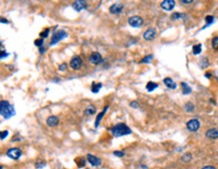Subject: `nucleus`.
Wrapping results in <instances>:
<instances>
[{
	"instance_id": "nucleus-1",
	"label": "nucleus",
	"mask_w": 218,
	"mask_h": 169,
	"mask_svg": "<svg viewBox=\"0 0 218 169\" xmlns=\"http://www.w3.org/2000/svg\"><path fill=\"white\" fill-rule=\"evenodd\" d=\"M0 113H1V116L4 119H9V118L15 115L14 107L12 105H10V103L8 101H5V100H2L0 102Z\"/></svg>"
},
{
	"instance_id": "nucleus-2",
	"label": "nucleus",
	"mask_w": 218,
	"mask_h": 169,
	"mask_svg": "<svg viewBox=\"0 0 218 169\" xmlns=\"http://www.w3.org/2000/svg\"><path fill=\"white\" fill-rule=\"evenodd\" d=\"M111 132L115 137H122L125 135H130L132 133V130L129 128L126 124L124 123H118L111 129Z\"/></svg>"
},
{
	"instance_id": "nucleus-3",
	"label": "nucleus",
	"mask_w": 218,
	"mask_h": 169,
	"mask_svg": "<svg viewBox=\"0 0 218 169\" xmlns=\"http://www.w3.org/2000/svg\"><path fill=\"white\" fill-rule=\"evenodd\" d=\"M66 36H67V33L64 30H58V31H57L55 33H54V36H52V38H51V45H54V44H57L58 41H60L61 39L66 38Z\"/></svg>"
},
{
	"instance_id": "nucleus-4",
	"label": "nucleus",
	"mask_w": 218,
	"mask_h": 169,
	"mask_svg": "<svg viewBox=\"0 0 218 169\" xmlns=\"http://www.w3.org/2000/svg\"><path fill=\"white\" fill-rule=\"evenodd\" d=\"M7 156L9 157L11 159H14V160H17L19 159V157H21L22 155V152L21 150L19 149V148H11L7 151Z\"/></svg>"
},
{
	"instance_id": "nucleus-5",
	"label": "nucleus",
	"mask_w": 218,
	"mask_h": 169,
	"mask_svg": "<svg viewBox=\"0 0 218 169\" xmlns=\"http://www.w3.org/2000/svg\"><path fill=\"white\" fill-rule=\"evenodd\" d=\"M143 19L142 17L140 16H132L129 18V24L132 26V27H141L143 25Z\"/></svg>"
},
{
	"instance_id": "nucleus-6",
	"label": "nucleus",
	"mask_w": 218,
	"mask_h": 169,
	"mask_svg": "<svg viewBox=\"0 0 218 169\" xmlns=\"http://www.w3.org/2000/svg\"><path fill=\"white\" fill-rule=\"evenodd\" d=\"M103 61V58L101 55V53L98 52H92V55H90V61L93 64H101Z\"/></svg>"
},
{
	"instance_id": "nucleus-7",
	"label": "nucleus",
	"mask_w": 218,
	"mask_h": 169,
	"mask_svg": "<svg viewBox=\"0 0 218 169\" xmlns=\"http://www.w3.org/2000/svg\"><path fill=\"white\" fill-rule=\"evenodd\" d=\"M200 123L197 119H192L187 123V129L191 132H196L199 129Z\"/></svg>"
},
{
	"instance_id": "nucleus-8",
	"label": "nucleus",
	"mask_w": 218,
	"mask_h": 169,
	"mask_svg": "<svg viewBox=\"0 0 218 169\" xmlns=\"http://www.w3.org/2000/svg\"><path fill=\"white\" fill-rule=\"evenodd\" d=\"M81 64H82V61H81V56H78V55L73 56L72 58V61H70V67H72L73 70H78L79 67H81Z\"/></svg>"
},
{
	"instance_id": "nucleus-9",
	"label": "nucleus",
	"mask_w": 218,
	"mask_h": 169,
	"mask_svg": "<svg viewBox=\"0 0 218 169\" xmlns=\"http://www.w3.org/2000/svg\"><path fill=\"white\" fill-rule=\"evenodd\" d=\"M88 7V5H87V2L85 1H82V0H78V1H75V2H73V4H72V8L75 9V11H78V12H79V11H81L82 9H85V8Z\"/></svg>"
},
{
	"instance_id": "nucleus-10",
	"label": "nucleus",
	"mask_w": 218,
	"mask_h": 169,
	"mask_svg": "<svg viewBox=\"0 0 218 169\" xmlns=\"http://www.w3.org/2000/svg\"><path fill=\"white\" fill-rule=\"evenodd\" d=\"M161 7L163 8L164 10L170 11L175 7V1H174V0H165V1H163L161 3Z\"/></svg>"
},
{
	"instance_id": "nucleus-11",
	"label": "nucleus",
	"mask_w": 218,
	"mask_h": 169,
	"mask_svg": "<svg viewBox=\"0 0 218 169\" xmlns=\"http://www.w3.org/2000/svg\"><path fill=\"white\" fill-rule=\"evenodd\" d=\"M144 38L146 40H153L156 36V30L154 28H149L144 32Z\"/></svg>"
},
{
	"instance_id": "nucleus-12",
	"label": "nucleus",
	"mask_w": 218,
	"mask_h": 169,
	"mask_svg": "<svg viewBox=\"0 0 218 169\" xmlns=\"http://www.w3.org/2000/svg\"><path fill=\"white\" fill-rule=\"evenodd\" d=\"M87 157H88V161H89L93 166H100L101 165L102 160L100 158H98V157L94 156V155H92V154H88Z\"/></svg>"
},
{
	"instance_id": "nucleus-13",
	"label": "nucleus",
	"mask_w": 218,
	"mask_h": 169,
	"mask_svg": "<svg viewBox=\"0 0 218 169\" xmlns=\"http://www.w3.org/2000/svg\"><path fill=\"white\" fill-rule=\"evenodd\" d=\"M123 8H124V5L122 3H115L110 7V11L113 14H120L122 12Z\"/></svg>"
},
{
	"instance_id": "nucleus-14",
	"label": "nucleus",
	"mask_w": 218,
	"mask_h": 169,
	"mask_svg": "<svg viewBox=\"0 0 218 169\" xmlns=\"http://www.w3.org/2000/svg\"><path fill=\"white\" fill-rule=\"evenodd\" d=\"M206 137L210 138V139H216L218 138V130L217 129H209L207 132H206Z\"/></svg>"
},
{
	"instance_id": "nucleus-15",
	"label": "nucleus",
	"mask_w": 218,
	"mask_h": 169,
	"mask_svg": "<svg viewBox=\"0 0 218 169\" xmlns=\"http://www.w3.org/2000/svg\"><path fill=\"white\" fill-rule=\"evenodd\" d=\"M46 123H48V126L54 127V126H57V124H58V118L57 116H49L48 118V121H46Z\"/></svg>"
},
{
	"instance_id": "nucleus-16",
	"label": "nucleus",
	"mask_w": 218,
	"mask_h": 169,
	"mask_svg": "<svg viewBox=\"0 0 218 169\" xmlns=\"http://www.w3.org/2000/svg\"><path fill=\"white\" fill-rule=\"evenodd\" d=\"M164 84L166 85L169 89H172V90H174V89L177 88V85H176V83L174 82L172 79H170V78L164 79Z\"/></svg>"
},
{
	"instance_id": "nucleus-17",
	"label": "nucleus",
	"mask_w": 218,
	"mask_h": 169,
	"mask_svg": "<svg viewBox=\"0 0 218 169\" xmlns=\"http://www.w3.org/2000/svg\"><path fill=\"white\" fill-rule=\"evenodd\" d=\"M107 109H108V106H106V107H105V109H104V111H103L102 113H100V114L98 115V117H97V119H96V123H95V126H96V127H98V126H99L100 122H101V120L103 119V117H104L105 113L107 112Z\"/></svg>"
},
{
	"instance_id": "nucleus-18",
	"label": "nucleus",
	"mask_w": 218,
	"mask_h": 169,
	"mask_svg": "<svg viewBox=\"0 0 218 169\" xmlns=\"http://www.w3.org/2000/svg\"><path fill=\"white\" fill-rule=\"evenodd\" d=\"M103 87V84L102 83H98V84H96V83H93V86H92V92L94 94H97L99 93L100 90L102 89Z\"/></svg>"
},
{
	"instance_id": "nucleus-19",
	"label": "nucleus",
	"mask_w": 218,
	"mask_h": 169,
	"mask_svg": "<svg viewBox=\"0 0 218 169\" xmlns=\"http://www.w3.org/2000/svg\"><path fill=\"white\" fill-rule=\"evenodd\" d=\"M157 88H158V84H156V83H154V82H149L146 86L147 91H149V92H153Z\"/></svg>"
},
{
	"instance_id": "nucleus-20",
	"label": "nucleus",
	"mask_w": 218,
	"mask_h": 169,
	"mask_svg": "<svg viewBox=\"0 0 218 169\" xmlns=\"http://www.w3.org/2000/svg\"><path fill=\"white\" fill-rule=\"evenodd\" d=\"M181 87H182V89H183V94L184 95H188L192 92L191 88L186 84V83H181Z\"/></svg>"
},
{
	"instance_id": "nucleus-21",
	"label": "nucleus",
	"mask_w": 218,
	"mask_h": 169,
	"mask_svg": "<svg viewBox=\"0 0 218 169\" xmlns=\"http://www.w3.org/2000/svg\"><path fill=\"white\" fill-rule=\"evenodd\" d=\"M201 49H202L201 44H196V45H194L192 49L194 55H199V53L201 52Z\"/></svg>"
},
{
	"instance_id": "nucleus-22",
	"label": "nucleus",
	"mask_w": 218,
	"mask_h": 169,
	"mask_svg": "<svg viewBox=\"0 0 218 169\" xmlns=\"http://www.w3.org/2000/svg\"><path fill=\"white\" fill-rule=\"evenodd\" d=\"M184 109H185V111L188 112V113L193 112L194 111V105L192 103H187L186 105L184 106Z\"/></svg>"
},
{
	"instance_id": "nucleus-23",
	"label": "nucleus",
	"mask_w": 218,
	"mask_h": 169,
	"mask_svg": "<svg viewBox=\"0 0 218 169\" xmlns=\"http://www.w3.org/2000/svg\"><path fill=\"white\" fill-rule=\"evenodd\" d=\"M95 113H96V108H95V107H93V106L89 107V108H88L84 111V114L85 115H94Z\"/></svg>"
},
{
	"instance_id": "nucleus-24",
	"label": "nucleus",
	"mask_w": 218,
	"mask_h": 169,
	"mask_svg": "<svg viewBox=\"0 0 218 169\" xmlns=\"http://www.w3.org/2000/svg\"><path fill=\"white\" fill-rule=\"evenodd\" d=\"M191 159H192V155H191V153H186L182 156V161H184V162H189Z\"/></svg>"
},
{
	"instance_id": "nucleus-25",
	"label": "nucleus",
	"mask_w": 218,
	"mask_h": 169,
	"mask_svg": "<svg viewBox=\"0 0 218 169\" xmlns=\"http://www.w3.org/2000/svg\"><path fill=\"white\" fill-rule=\"evenodd\" d=\"M184 16H185L184 14H181V13H174V14H172L171 18H172L173 20H177L179 18H183Z\"/></svg>"
},
{
	"instance_id": "nucleus-26",
	"label": "nucleus",
	"mask_w": 218,
	"mask_h": 169,
	"mask_svg": "<svg viewBox=\"0 0 218 169\" xmlns=\"http://www.w3.org/2000/svg\"><path fill=\"white\" fill-rule=\"evenodd\" d=\"M153 60V55H147L145 58H143L142 61H141V64H147V63H150Z\"/></svg>"
},
{
	"instance_id": "nucleus-27",
	"label": "nucleus",
	"mask_w": 218,
	"mask_h": 169,
	"mask_svg": "<svg viewBox=\"0 0 218 169\" xmlns=\"http://www.w3.org/2000/svg\"><path fill=\"white\" fill-rule=\"evenodd\" d=\"M212 46H213L214 49L218 50V37H214L212 39Z\"/></svg>"
},
{
	"instance_id": "nucleus-28",
	"label": "nucleus",
	"mask_w": 218,
	"mask_h": 169,
	"mask_svg": "<svg viewBox=\"0 0 218 169\" xmlns=\"http://www.w3.org/2000/svg\"><path fill=\"white\" fill-rule=\"evenodd\" d=\"M205 21L207 22V25L211 24V23H213V22H214V17H213V16H211V15H208V16H206V18H205Z\"/></svg>"
},
{
	"instance_id": "nucleus-29",
	"label": "nucleus",
	"mask_w": 218,
	"mask_h": 169,
	"mask_svg": "<svg viewBox=\"0 0 218 169\" xmlns=\"http://www.w3.org/2000/svg\"><path fill=\"white\" fill-rule=\"evenodd\" d=\"M35 45L38 46V47H42V44H43V38H40V39H37L34 41Z\"/></svg>"
},
{
	"instance_id": "nucleus-30",
	"label": "nucleus",
	"mask_w": 218,
	"mask_h": 169,
	"mask_svg": "<svg viewBox=\"0 0 218 169\" xmlns=\"http://www.w3.org/2000/svg\"><path fill=\"white\" fill-rule=\"evenodd\" d=\"M45 165H46L45 162H36V163H35V167L38 168V169L45 167Z\"/></svg>"
},
{
	"instance_id": "nucleus-31",
	"label": "nucleus",
	"mask_w": 218,
	"mask_h": 169,
	"mask_svg": "<svg viewBox=\"0 0 218 169\" xmlns=\"http://www.w3.org/2000/svg\"><path fill=\"white\" fill-rule=\"evenodd\" d=\"M114 155L118 156V157H124L125 152H124V151H114Z\"/></svg>"
},
{
	"instance_id": "nucleus-32",
	"label": "nucleus",
	"mask_w": 218,
	"mask_h": 169,
	"mask_svg": "<svg viewBox=\"0 0 218 169\" xmlns=\"http://www.w3.org/2000/svg\"><path fill=\"white\" fill-rule=\"evenodd\" d=\"M49 33V28H46L45 31H42L40 33V36L42 37V38H45V37H48V35Z\"/></svg>"
},
{
	"instance_id": "nucleus-33",
	"label": "nucleus",
	"mask_w": 218,
	"mask_h": 169,
	"mask_svg": "<svg viewBox=\"0 0 218 169\" xmlns=\"http://www.w3.org/2000/svg\"><path fill=\"white\" fill-rule=\"evenodd\" d=\"M66 67H67V64H60V66L58 70H60V72H64V70H66Z\"/></svg>"
},
{
	"instance_id": "nucleus-34",
	"label": "nucleus",
	"mask_w": 218,
	"mask_h": 169,
	"mask_svg": "<svg viewBox=\"0 0 218 169\" xmlns=\"http://www.w3.org/2000/svg\"><path fill=\"white\" fill-rule=\"evenodd\" d=\"M130 106L132 107V108H135V109H137L138 107H139V104H138L137 101H134V102H132L131 104H130Z\"/></svg>"
},
{
	"instance_id": "nucleus-35",
	"label": "nucleus",
	"mask_w": 218,
	"mask_h": 169,
	"mask_svg": "<svg viewBox=\"0 0 218 169\" xmlns=\"http://www.w3.org/2000/svg\"><path fill=\"white\" fill-rule=\"evenodd\" d=\"M7 135H8V131L1 132V140H4V139L7 137Z\"/></svg>"
},
{
	"instance_id": "nucleus-36",
	"label": "nucleus",
	"mask_w": 218,
	"mask_h": 169,
	"mask_svg": "<svg viewBox=\"0 0 218 169\" xmlns=\"http://www.w3.org/2000/svg\"><path fill=\"white\" fill-rule=\"evenodd\" d=\"M8 55H9L6 53V52H1V56H0V58H1V60H2V58H4L5 56H8Z\"/></svg>"
},
{
	"instance_id": "nucleus-37",
	"label": "nucleus",
	"mask_w": 218,
	"mask_h": 169,
	"mask_svg": "<svg viewBox=\"0 0 218 169\" xmlns=\"http://www.w3.org/2000/svg\"><path fill=\"white\" fill-rule=\"evenodd\" d=\"M192 0H183L182 1V3H185V4H188V3H192Z\"/></svg>"
},
{
	"instance_id": "nucleus-38",
	"label": "nucleus",
	"mask_w": 218,
	"mask_h": 169,
	"mask_svg": "<svg viewBox=\"0 0 218 169\" xmlns=\"http://www.w3.org/2000/svg\"><path fill=\"white\" fill-rule=\"evenodd\" d=\"M202 169H216V168L213 167V166H205V167H203Z\"/></svg>"
},
{
	"instance_id": "nucleus-39",
	"label": "nucleus",
	"mask_w": 218,
	"mask_h": 169,
	"mask_svg": "<svg viewBox=\"0 0 218 169\" xmlns=\"http://www.w3.org/2000/svg\"><path fill=\"white\" fill-rule=\"evenodd\" d=\"M45 47H40V49H39V52L40 53H43V52H45Z\"/></svg>"
},
{
	"instance_id": "nucleus-40",
	"label": "nucleus",
	"mask_w": 218,
	"mask_h": 169,
	"mask_svg": "<svg viewBox=\"0 0 218 169\" xmlns=\"http://www.w3.org/2000/svg\"><path fill=\"white\" fill-rule=\"evenodd\" d=\"M1 22H2V23H4V22H5V23H8L7 20H6V19H4V18H1Z\"/></svg>"
},
{
	"instance_id": "nucleus-41",
	"label": "nucleus",
	"mask_w": 218,
	"mask_h": 169,
	"mask_svg": "<svg viewBox=\"0 0 218 169\" xmlns=\"http://www.w3.org/2000/svg\"><path fill=\"white\" fill-rule=\"evenodd\" d=\"M205 77H206V78H210V77H211V74H209V73L205 74Z\"/></svg>"
}]
</instances>
